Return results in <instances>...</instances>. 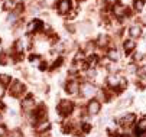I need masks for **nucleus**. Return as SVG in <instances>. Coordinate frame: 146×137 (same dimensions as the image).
<instances>
[{"mask_svg": "<svg viewBox=\"0 0 146 137\" xmlns=\"http://www.w3.org/2000/svg\"><path fill=\"white\" fill-rule=\"evenodd\" d=\"M74 110V103L68 101V100H62L58 104V111L61 113V115H70Z\"/></svg>", "mask_w": 146, "mask_h": 137, "instance_id": "f257e3e1", "label": "nucleus"}, {"mask_svg": "<svg viewBox=\"0 0 146 137\" xmlns=\"http://www.w3.org/2000/svg\"><path fill=\"white\" fill-rule=\"evenodd\" d=\"M80 91H81V95L82 97H86V98H91V97L96 95V87L90 82H84V84H81L80 87Z\"/></svg>", "mask_w": 146, "mask_h": 137, "instance_id": "f03ea898", "label": "nucleus"}, {"mask_svg": "<svg viewBox=\"0 0 146 137\" xmlns=\"http://www.w3.org/2000/svg\"><path fill=\"white\" fill-rule=\"evenodd\" d=\"M22 92H25V85L20 81H13L10 84V95L12 97H19Z\"/></svg>", "mask_w": 146, "mask_h": 137, "instance_id": "7ed1b4c3", "label": "nucleus"}, {"mask_svg": "<svg viewBox=\"0 0 146 137\" xmlns=\"http://www.w3.org/2000/svg\"><path fill=\"white\" fill-rule=\"evenodd\" d=\"M56 10L59 14H67L71 10V2L70 0H59L56 3Z\"/></svg>", "mask_w": 146, "mask_h": 137, "instance_id": "20e7f679", "label": "nucleus"}, {"mask_svg": "<svg viewBox=\"0 0 146 137\" xmlns=\"http://www.w3.org/2000/svg\"><path fill=\"white\" fill-rule=\"evenodd\" d=\"M120 82H121V76L116 75V74H110L107 76V84L111 88H120Z\"/></svg>", "mask_w": 146, "mask_h": 137, "instance_id": "39448f33", "label": "nucleus"}, {"mask_svg": "<svg viewBox=\"0 0 146 137\" xmlns=\"http://www.w3.org/2000/svg\"><path fill=\"white\" fill-rule=\"evenodd\" d=\"M42 28H44L42 20H39V19H33V20L28 25V32H29V33L39 32V30H42Z\"/></svg>", "mask_w": 146, "mask_h": 137, "instance_id": "423d86ee", "label": "nucleus"}, {"mask_svg": "<svg viewBox=\"0 0 146 137\" xmlns=\"http://www.w3.org/2000/svg\"><path fill=\"white\" fill-rule=\"evenodd\" d=\"M100 108H101V105H100V101H97V100H91L88 103V105H87V111H88L90 115L98 114L100 113Z\"/></svg>", "mask_w": 146, "mask_h": 137, "instance_id": "0eeeda50", "label": "nucleus"}, {"mask_svg": "<svg viewBox=\"0 0 146 137\" xmlns=\"http://www.w3.org/2000/svg\"><path fill=\"white\" fill-rule=\"evenodd\" d=\"M113 13L116 14V17H124L126 14H129V9L124 5H116L113 7Z\"/></svg>", "mask_w": 146, "mask_h": 137, "instance_id": "6e6552de", "label": "nucleus"}, {"mask_svg": "<svg viewBox=\"0 0 146 137\" xmlns=\"http://www.w3.org/2000/svg\"><path fill=\"white\" fill-rule=\"evenodd\" d=\"M133 123H135V114H126V115H123L121 119L119 120V124L121 127H129Z\"/></svg>", "mask_w": 146, "mask_h": 137, "instance_id": "1a4fd4ad", "label": "nucleus"}, {"mask_svg": "<svg viewBox=\"0 0 146 137\" xmlns=\"http://www.w3.org/2000/svg\"><path fill=\"white\" fill-rule=\"evenodd\" d=\"M67 92L68 94H77L78 91H80V84L77 82V81H70L68 84H67Z\"/></svg>", "mask_w": 146, "mask_h": 137, "instance_id": "9d476101", "label": "nucleus"}, {"mask_svg": "<svg viewBox=\"0 0 146 137\" xmlns=\"http://www.w3.org/2000/svg\"><path fill=\"white\" fill-rule=\"evenodd\" d=\"M22 108L25 110V111H32L33 108H35V101L31 98V97H28L26 100H23V103H22Z\"/></svg>", "mask_w": 146, "mask_h": 137, "instance_id": "9b49d317", "label": "nucleus"}, {"mask_svg": "<svg viewBox=\"0 0 146 137\" xmlns=\"http://www.w3.org/2000/svg\"><path fill=\"white\" fill-rule=\"evenodd\" d=\"M129 33H130L132 38H139V36L142 35V28H140L139 25H133V26L129 29Z\"/></svg>", "mask_w": 146, "mask_h": 137, "instance_id": "f8f14e48", "label": "nucleus"}, {"mask_svg": "<svg viewBox=\"0 0 146 137\" xmlns=\"http://www.w3.org/2000/svg\"><path fill=\"white\" fill-rule=\"evenodd\" d=\"M123 48H124V52L126 53H130V52H133V49L136 48V45H135V42L133 41H124V43H123Z\"/></svg>", "mask_w": 146, "mask_h": 137, "instance_id": "ddd939ff", "label": "nucleus"}, {"mask_svg": "<svg viewBox=\"0 0 146 137\" xmlns=\"http://www.w3.org/2000/svg\"><path fill=\"white\" fill-rule=\"evenodd\" d=\"M107 58H109L110 61H117V59H119V52H117V49H114V48L109 49V51H107Z\"/></svg>", "mask_w": 146, "mask_h": 137, "instance_id": "4468645a", "label": "nucleus"}, {"mask_svg": "<svg viewBox=\"0 0 146 137\" xmlns=\"http://www.w3.org/2000/svg\"><path fill=\"white\" fill-rule=\"evenodd\" d=\"M136 131H137L139 134H142V133L146 131V119H142V120L136 124Z\"/></svg>", "mask_w": 146, "mask_h": 137, "instance_id": "2eb2a0df", "label": "nucleus"}, {"mask_svg": "<svg viewBox=\"0 0 146 137\" xmlns=\"http://www.w3.org/2000/svg\"><path fill=\"white\" fill-rule=\"evenodd\" d=\"M49 128V123L48 121H40L36 127H35V130L38 131V133H42V131H45V130H48Z\"/></svg>", "mask_w": 146, "mask_h": 137, "instance_id": "dca6fc26", "label": "nucleus"}, {"mask_svg": "<svg viewBox=\"0 0 146 137\" xmlns=\"http://www.w3.org/2000/svg\"><path fill=\"white\" fill-rule=\"evenodd\" d=\"M98 46H106V43H107V36L106 35H100L98 38H97V42H96Z\"/></svg>", "mask_w": 146, "mask_h": 137, "instance_id": "f3484780", "label": "nucleus"}, {"mask_svg": "<svg viewBox=\"0 0 146 137\" xmlns=\"http://www.w3.org/2000/svg\"><path fill=\"white\" fill-rule=\"evenodd\" d=\"M10 80H12V78H10L9 75H6V74H0V82H2L3 85L10 84Z\"/></svg>", "mask_w": 146, "mask_h": 137, "instance_id": "a211bd4d", "label": "nucleus"}, {"mask_svg": "<svg viewBox=\"0 0 146 137\" xmlns=\"http://www.w3.org/2000/svg\"><path fill=\"white\" fill-rule=\"evenodd\" d=\"M16 6H17V5H16L15 0H5V9L10 10V9H15Z\"/></svg>", "mask_w": 146, "mask_h": 137, "instance_id": "6ab92c4d", "label": "nucleus"}, {"mask_svg": "<svg viewBox=\"0 0 146 137\" xmlns=\"http://www.w3.org/2000/svg\"><path fill=\"white\" fill-rule=\"evenodd\" d=\"M145 6V0H135V10L140 12Z\"/></svg>", "mask_w": 146, "mask_h": 137, "instance_id": "aec40b11", "label": "nucleus"}, {"mask_svg": "<svg viewBox=\"0 0 146 137\" xmlns=\"http://www.w3.org/2000/svg\"><path fill=\"white\" fill-rule=\"evenodd\" d=\"M15 49H16V52H17V53H22V52H23V49H25V46H23V41H17V42H16Z\"/></svg>", "mask_w": 146, "mask_h": 137, "instance_id": "412c9836", "label": "nucleus"}, {"mask_svg": "<svg viewBox=\"0 0 146 137\" xmlns=\"http://www.w3.org/2000/svg\"><path fill=\"white\" fill-rule=\"evenodd\" d=\"M16 19H17V14H16L15 12H12V13L7 16V22H9V23H13V22L16 20Z\"/></svg>", "mask_w": 146, "mask_h": 137, "instance_id": "4be33fe9", "label": "nucleus"}, {"mask_svg": "<svg viewBox=\"0 0 146 137\" xmlns=\"http://www.w3.org/2000/svg\"><path fill=\"white\" fill-rule=\"evenodd\" d=\"M22 10H23V5H17V6L13 9V12H15L16 14H20V13H22Z\"/></svg>", "mask_w": 146, "mask_h": 137, "instance_id": "5701e85b", "label": "nucleus"}, {"mask_svg": "<svg viewBox=\"0 0 146 137\" xmlns=\"http://www.w3.org/2000/svg\"><path fill=\"white\" fill-rule=\"evenodd\" d=\"M75 61H84V52H78L77 55H75Z\"/></svg>", "mask_w": 146, "mask_h": 137, "instance_id": "b1692460", "label": "nucleus"}, {"mask_svg": "<svg viewBox=\"0 0 146 137\" xmlns=\"http://www.w3.org/2000/svg\"><path fill=\"white\" fill-rule=\"evenodd\" d=\"M87 75H88V78H94V76H96V69H94V68H90V69L87 71Z\"/></svg>", "mask_w": 146, "mask_h": 137, "instance_id": "393cba45", "label": "nucleus"}, {"mask_svg": "<svg viewBox=\"0 0 146 137\" xmlns=\"http://www.w3.org/2000/svg\"><path fill=\"white\" fill-rule=\"evenodd\" d=\"M10 137H22V133H20L19 130H15V131H12Z\"/></svg>", "mask_w": 146, "mask_h": 137, "instance_id": "a878e982", "label": "nucleus"}, {"mask_svg": "<svg viewBox=\"0 0 146 137\" xmlns=\"http://www.w3.org/2000/svg\"><path fill=\"white\" fill-rule=\"evenodd\" d=\"M3 95H5V85L0 82V98H3Z\"/></svg>", "mask_w": 146, "mask_h": 137, "instance_id": "bb28decb", "label": "nucleus"}, {"mask_svg": "<svg viewBox=\"0 0 146 137\" xmlns=\"http://www.w3.org/2000/svg\"><path fill=\"white\" fill-rule=\"evenodd\" d=\"M61 62H62V58H59V59H56V61L54 62L52 68H56V67H59V65H61Z\"/></svg>", "mask_w": 146, "mask_h": 137, "instance_id": "cd10ccee", "label": "nucleus"}, {"mask_svg": "<svg viewBox=\"0 0 146 137\" xmlns=\"http://www.w3.org/2000/svg\"><path fill=\"white\" fill-rule=\"evenodd\" d=\"M90 128H91V127H90V124H87V123H86V124H82V130H84L86 133H87V131H90Z\"/></svg>", "mask_w": 146, "mask_h": 137, "instance_id": "c85d7f7f", "label": "nucleus"}, {"mask_svg": "<svg viewBox=\"0 0 146 137\" xmlns=\"http://www.w3.org/2000/svg\"><path fill=\"white\" fill-rule=\"evenodd\" d=\"M5 134H6V128L3 126H0V137H3Z\"/></svg>", "mask_w": 146, "mask_h": 137, "instance_id": "c756f323", "label": "nucleus"}, {"mask_svg": "<svg viewBox=\"0 0 146 137\" xmlns=\"http://www.w3.org/2000/svg\"><path fill=\"white\" fill-rule=\"evenodd\" d=\"M142 59H143V55H140V53L135 55V61H142Z\"/></svg>", "mask_w": 146, "mask_h": 137, "instance_id": "7c9ffc66", "label": "nucleus"}, {"mask_svg": "<svg viewBox=\"0 0 146 137\" xmlns=\"http://www.w3.org/2000/svg\"><path fill=\"white\" fill-rule=\"evenodd\" d=\"M39 69L45 71V69H46V64H45V62H40V65H39Z\"/></svg>", "mask_w": 146, "mask_h": 137, "instance_id": "2f4dec72", "label": "nucleus"}, {"mask_svg": "<svg viewBox=\"0 0 146 137\" xmlns=\"http://www.w3.org/2000/svg\"><path fill=\"white\" fill-rule=\"evenodd\" d=\"M142 23H143V25H146V16H143V17H142Z\"/></svg>", "mask_w": 146, "mask_h": 137, "instance_id": "473e14b6", "label": "nucleus"}, {"mask_svg": "<svg viewBox=\"0 0 146 137\" xmlns=\"http://www.w3.org/2000/svg\"><path fill=\"white\" fill-rule=\"evenodd\" d=\"M107 2H109V3H116L117 0H107Z\"/></svg>", "mask_w": 146, "mask_h": 137, "instance_id": "72a5a7b5", "label": "nucleus"}, {"mask_svg": "<svg viewBox=\"0 0 146 137\" xmlns=\"http://www.w3.org/2000/svg\"><path fill=\"white\" fill-rule=\"evenodd\" d=\"M3 108V103H0V110H2Z\"/></svg>", "mask_w": 146, "mask_h": 137, "instance_id": "f704fd0d", "label": "nucleus"}, {"mask_svg": "<svg viewBox=\"0 0 146 137\" xmlns=\"http://www.w3.org/2000/svg\"><path fill=\"white\" fill-rule=\"evenodd\" d=\"M143 39H145V41H146V32H145V35H143Z\"/></svg>", "mask_w": 146, "mask_h": 137, "instance_id": "c9c22d12", "label": "nucleus"}, {"mask_svg": "<svg viewBox=\"0 0 146 137\" xmlns=\"http://www.w3.org/2000/svg\"><path fill=\"white\" fill-rule=\"evenodd\" d=\"M0 121H2V114H0Z\"/></svg>", "mask_w": 146, "mask_h": 137, "instance_id": "e433bc0d", "label": "nucleus"}, {"mask_svg": "<svg viewBox=\"0 0 146 137\" xmlns=\"http://www.w3.org/2000/svg\"><path fill=\"white\" fill-rule=\"evenodd\" d=\"M120 137H129V136H120Z\"/></svg>", "mask_w": 146, "mask_h": 137, "instance_id": "4c0bfd02", "label": "nucleus"}, {"mask_svg": "<svg viewBox=\"0 0 146 137\" xmlns=\"http://www.w3.org/2000/svg\"><path fill=\"white\" fill-rule=\"evenodd\" d=\"M0 52H2V46H0Z\"/></svg>", "mask_w": 146, "mask_h": 137, "instance_id": "58836bf2", "label": "nucleus"}]
</instances>
